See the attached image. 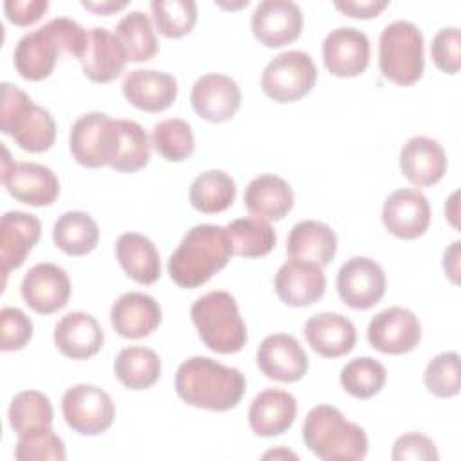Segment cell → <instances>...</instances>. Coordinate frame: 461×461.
I'll return each mask as SVG.
<instances>
[{
    "instance_id": "obj_6",
    "label": "cell",
    "mask_w": 461,
    "mask_h": 461,
    "mask_svg": "<svg viewBox=\"0 0 461 461\" xmlns=\"http://www.w3.org/2000/svg\"><path fill=\"white\" fill-rule=\"evenodd\" d=\"M382 76L400 86L414 85L425 68L423 34L409 20H394L384 27L378 40Z\"/></svg>"
},
{
    "instance_id": "obj_1",
    "label": "cell",
    "mask_w": 461,
    "mask_h": 461,
    "mask_svg": "<svg viewBox=\"0 0 461 461\" xmlns=\"http://www.w3.org/2000/svg\"><path fill=\"white\" fill-rule=\"evenodd\" d=\"M247 382L240 369L223 366L209 357H191L184 360L175 375L176 394L193 407L209 411L234 409Z\"/></svg>"
},
{
    "instance_id": "obj_32",
    "label": "cell",
    "mask_w": 461,
    "mask_h": 461,
    "mask_svg": "<svg viewBox=\"0 0 461 461\" xmlns=\"http://www.w3.org/2000/svg\"><path fill=\"white\" fill-rule=\"evenodd\" d=\"M52 240L65 254L85 256L95 249L99 241V227L88 212L67 211L52 227Z\"/></svg>"
},
{
    "instance_id": "obj_22",
    "label": "cell",
    "mask_w": 461,
    "mask_h": 461,
    "mask_svg": "<svg viewBox=\"0 0 461 461\" xmlns=\"http://www.w3.org/2000/svg\"><path fill=\"white\" fill-rule=\"evenodd\" d=\"M122 94L135 108L155 113L173 104L178 94V85L167 72L135 68L126 74L122 81Z\"/></svg>"
},
{
    "instance_id": "obj_47",
    "label": "cell",
    "mask_w": 461,
    "mask_h": 461,
    "mask_svg": "<svg viewBox=\"0 0 461 461\" xmlns=\"http://www.w3.org/2000/svg\"><path fill=\"white\" fill-rule=\"evenodd\" d=\"M49 9L47 0H5L4 11L9 22L14 25H32Z\"/></svg>"
},
{
    "instance_id": "obj_51",
    "label": "cell",
    "mask_w": 461,
    "mask_h": 461,
    "mask_svg": "<svg viewBox=\"0 0 461 461\" xmlns=\"http://www.w3.org/2000/svg\"><path fill=\"white\" fill-rule=\"evenodd\" d=\"M457 193H454L450 198H448V202L445 203V214L448 216V220H450V223L454 225V227H457Z\"/></svg>"
},
{
    "instance_id": "obj_35",
    "label": "cell",
    "mask_w": 461,
    "mask_h": 461,
    "mask_svg": "<svg viewBox=\"0 0 461 461\" xmlns=\"http://www.w3.org/2000/svg\"><path fill=\"white\" fill-rule=\"evenodd\" d=\"M115 36L119 38L128 61H148L158 50L155 29L144 11L135 9L124 14L115 27Z\"/></svg>"
},
{
    "instance_id": "obj_31",
    "label": "cell",
    "mask_w": 461,
    "mask_h": 461,
    "mask_svg": "<svg viewBox=\"0 0 461 461\" xmlns=\"http://www.w3.org/2000/svg\"><path fill=\"white\" fill-rule=\"evenodd\" d=\"M115 256L122 270L140 285H153L160 277V254L144 234H121L115 243Z\"/></svg>"
},
{
    "instance_id": "obj_5",
    "label": "cell",
    "mask_w": 461,
    "mask_h": 461,
    "mask_svg": "<svg viewBox=\"0 0 461 461\" xmlns=\"http://www.w3.org/2000/svg\"><path fill=\"white\" fill-rule=\"evenodd\" d=\"M0 130L31 153L47 151L56 139V122L50 112L11 83H2Z\"/></svg>"
},
{
    "instance_id": "obj_28",
    "label": "cell",
    "mask_w": 461,
    "mask_h": 461,
    "mask_svg": "<svg viewBox=\"0 0 461 461\" xmlns=\"http://www.w3.org/2000/svg\"><path fill=\"white\" fill-rule=\"evenodd\" d=\"M83 74L94 83H110L128 61L119 38L106 27H92L88 31V47L79 59Z\"/></svg>"
},
{
    "instance_id": "obj_43",
    "label": "cell",
    "mask_w": 461,
    "mask_h": 461,
    "mask_svg": "<svg viewBox=\"0 0 461 461\" xmlns=\"http://www.w3.org/2000/svg\"><path fill=\"white\" fill-rule=\"evenodd\" d=\"M14 457L18 461H63L67 452L61 438L52 432V427H45L18 436Z\"/></svg>"
},
{
    "instance_id": "obj_20",
    "label": "cell",
    "mask_w": 461,
    "mask_h": 461,
    "mask_svg": "<svg viewBox=\"0 0 461 461\" xmlns=\"http://www.w3.org/2000/svg\"><path fill=\"white\" fill-rule=\"evenodd\" d=\"M274 288L286 306H308L324 295L326 276L322 267L315 263L288 259L279 267L274 277Z\"/></svg>"
},
{
    "instance_id": "obj_2",
    "label": "cell",
    "mask_w": 461,
    "mask_h": 461,
    "mask_svg": "<svg viewBox=\"0 0 461 461\" xmlns=\"http://www.w3.org/2000/svg\"><path fill=\"white\" fill-rule=\"evenodd\" d=\"M232 254L225 227L200 223L184 234L180 245L169 256L167 272L178 286L196 288L221 270Z\"/></svg>"
},
{
    "instance_id": "obj_52",
    "label": "cell",
    "mask_w": 461,
    "mask_h": 461,
    "mask_svg": "<svg viewBox=\"0 0 461 461\" xmlns=\"http://www.w3.org/2000/svg\"><path fill=\"white\" fill-rule=\"evenodd\" d=\"M263 457H297L295 454H292V452H288V450H285V448H277V450H272V452H267Z\"/></svg>"
},
{
    "instance_id": "obj_12",
    "label": "cell",
    "mask_w": 461,
    "mask_h": 461,
    "mask_svg": "<svg viewBox=\"0 0 461 461\" xmlns=\"http://www.w3.org/2000/svg\"><path fill=\"white\" fill-rule=\"evenodd\" d=\"M371 348L387 355L412 351L421 340V324L409 308L391 306L378 312L367 326Z\"/></svg>"
},
{
    "instance_id": "obj_19",
    "label": "cell",
    "mask_w": 461,
    "mask_h": 461,
    "mask_svg": "<svg viewBox=\"0 0 461 461\" xmlns=\"http://www.w3.org/2000/svg\"><path fill=\"white\" fill-rule=\"evenodd\" d=\"M191 104L194 112L209 122H223L236 115L241 106V90L238 83L225 74H203L191 88Z\"/></svg>"
},
{
    "instance_id": "obj_10",
    "label": "cell",
    "mask_w": 461,
    "mask_h": 461,
    "mask_svg": "<svg viewBox=\"0 0 461 461\" xmlns=\"http://www.w3.org/2000/svg\"><path fill=\"white\" fill-rule=\"evenodd\" d=\"M2 182L11 196L32 207L50 205L59 194V180L50 167L38 162H13L7 148H4Z\"/></svg>"
},
{
    "instance_id": "obj_36",
    "label": "cell",
    "mask_w": 461,
    "mask_h": 461,
    "mask_svg": "<svg viewBox=\"0 0 461 461\" xmlns=\"http://www.w3.org/2000/svg\"><path fill=\"white\" fill-rule=\"evenodd\" d=\"M232 250L243 258H259L276 247V230L272 225L256 216H245L230 221L227 227Z\"/></svg>"
},
{
    "instance_id": "obj_14",
    "label": "cell",
    "mask_w": 461,
    "mask_h": 461,
    "mask_svg": "<svg viewBox=\"0 0 461 461\" xmlns=\"http://www.w3.org/2000/svg\"><path fill=\"white\" fill-rule=\"evenodd\" d=\"M303 23V11L292 0H263L250 18L252 32L265 47H283L295 41Z\"/></svg>"
},
{
    "instance_id": "obj_44",
    "label": "cell",
    "mask_w": 461,
    "mask_h": 461,
    "mask_svg": "<svg viewBox=\"0 0 461 461\" xmlns=\"http://www.w3.org/2000/svg\"><path fill=\"white\" fill-rule=\"evenodd\" d=\"M32 337V321L20 310L5 306L0 312V348L2 351H18Z\"/></svg>"
},
{
    "instance_id": "obj_38",
    "label": "cell",
    "mask_w": 461,
    "mask_h": 461,
    "mask_svg": "<svg viewBox=\"0 0 461 461\" xmlns=\"http://www.w3.org/2000/svg\"><path fill=\"white\" fill-rule=\"evenodd\" d=\"M387 380L382 362L373 357H357L340 369V385L355 398H371L378 394Z\"/></svg>"
},
{
    "instance_id": "obj_34",
    "label": "cell",
    "mask_w": 461,
    "mask_h": 461,
    "mask_svg": "<svg viewBox=\"0 0 461 461\" xmlns=\"http://www.w3.org/2000/svg\"><path fill=\"white\" fill-rule=\"evenodd\" d=\"M113 371L124 387L133 391L148 389L160 376V358L149 348L130 346L115 357Z\"/></svg>"
},
{
    "instance_id": "obj_46",
    "label": "cell",
    "mask_w": 461,
    "mask_h": 461,
    "mask_svg": "<svg viewBox=\"0 0 461 461\" xmlns=\"http://www.w3.org/2000/svg\"><path fill=\"white\" fill-rule=\"evenodd\" d=\"M391 457L394 461H436L439 459V454L436 450L434 441L420 432H407L393 443Z\"/></svg>"
},
{
    "instance_id": "obj_17",
    "label": "cell",
    "mask_w": 461,
    "mask_h": 461,
    "mask_svg": "<svg viewBox=\"0 0 461 461\" xmlns=\"http://www.w3.org/2000/svg\"><path fill=\"white\" fill-rule=\"evenodd\" d=\"M22 297L38 313H54L70 299L68 274L54 263H38L22 279Z\"/></svg>"
},
{
    "instance_id": "obj_16",
    "label": "cell",
    "mask_w": 461,
    "mask_h": 461,
    "mask_svg": "<svg viewBox=\"0 0 461 461\" xmlns=\"http://www.w3.org/2000/svg\"><path fill=\"white\" fill-rule=\"evenodd\" d=\"M369 38L355 27H337L322 41L324 67L337 77L360 76L369 65Z\"/></svg>"
},
{
    "instance_id": "obj_18",
    "label": "cell",
    "mask_w": 461,
    "mask_h": 461,
    "mask_svg": "<svg viewBox=\"0 0 461 461\" xmlns=\"http://www.w3.org/2000/svg\"><path fill=\"white\" fill-rule=\"evenodd\" d=\"M256 362L261 373L277 382H297L308 371V355L294 335L272 333L258 348Z\"/></svg>"
},
{
    "instance_id": "obj_41",
    "label": "cell",
    "mask_w": 461,
    "mask_h": 461,
    "mask_svg": "<svg viewBox=\"0 0 461 461\" xmlns=\"http://www.w3.org/2000/svg\"><path fill=\"white\" fill-rule=\"evenodd\" d=\"M151 13L158 32L166 38H182L196 23V4L193 0H153Z\"/></svg>"
},
{
    "instance_id": "obj_26",
    "label": "cell",
    "mask_w": 461,
    "mask_h": 461,
    "mask_svg": "<svg viewBox=\"0 0 461 461\" xmlns=\"http://www.w3.org/2000/svg\"><path fill=\"white\" fill-rule=\"evenodd\" d=\"M104 342V333L95 317L85 312L63 315L54 328L56 348L72 360L94 357Z\"/></svg>"
},
{
    "instance_id": "obj_13",
    "label": "cell",
    "mask_w": 461,
    "mask_h": 461,
    "mask_svg": "<svg viewBox=\"0 0 461 461\" xmlns=\"http://www.w3.org/2000/svg\"><path fill=\"white\" fill-rule=\"evenodd\" d=\"M61 52L63 43L54 20H50L18 40L13 52L16 72L29 81L45 79L52 74Z\"/></svg>"
},
{
    "instance_id": "obj_4",
    "label": "cell",
    "mask_w": 461,
    "mask_h": 461,
    "mask_svg": "<svg viewBox=\"0 0 461 461\" xmlns=\"http://www.w3.org/2000/svg\"><path fill=\"white\" fill-rule=\"evenodd\" d=\"M191 319L211 351L230 355L243 349L247 326L234 295L229 292L214 290L198 297L191 306Z\"/></svg>"
},
{
    "instance_id": "obj_24",
    "label": "cell",
    "mask_w": 461,
    "mask_h": 461,
    "mask_svg": "<svg viewBox=\"0 0 461 461\" xmlns=\"http://www.w3.org/2000/svg\"><path fill=\"white\" fill-rule=\"evenodd\" d=\"M110 321L121 337L140 339L158 328L162 310L151 295L142 292H126L112 304Z\"/></svg>"
},
{
    "instance_id": "obj_33",
    "label": "cell",
    "mask_w": 461,
    "mask_h": 461,
    "mask_svg": "<svg viewBox=\"0 0 461 461\" xmlns=\"http://www.w3.org/2000/svg\"><path fill=\"white\" fill-rule=\"evenodd\" d=\"M236 198V184L232 176L221 169H209L198 175L189 187L191 205L203 214H216L232 205Z\"/></svg>"
},
{
    "instance_id": "obj_25",
    "label": "cell",
    "mask_w": 461,
    "mask_h": 461,
    "mask_svg": "<svg viewBox=\"0 0 461 461\" xmlns=\"http://www.w3.org/2000/svg\"><path fill=\"white\" fill-rule=\"evenodd\" d=\"M304 337L315 353L326 358H337L355 348L357 330L342 313L321 312L306 321Z\"/></svg>"
},
{
    "instance_id": "obj_15",
    "label": "cell",
    "mask_w": 461,
    "mask_h": 461,
    "mask_svg": "<svg viewBox=\"0 0 461 461\" xmlns=\"http://www.w3.org/2000/svg\"><path fill=\"white\" fill-rule=\"evenodd\" d=\"M385 229L400 240H416L429 229L430 205L427 196L412 187L393 191L382 207Z\"/></svg>"
},
{
    "instance_id": "obj_49",
    "label": "cell",
    "mask_w": 461,
    "mask_h": 461,
    "mask_svg": "<svg viewBox=\"0 0 461 461\" xmlns=\"http://www.w3.org/2000/svg\"><path fill=\"white\" fill-rule=\"evenodd\" d=\"M459 241H454L443 254V268L447 276L452 279V283H457V274H459Z\"/></svg>"
},
{
    "instance_id": "obj_42",
    "label": "cell",
    "mask_w": 461,
    "mask_h": 461,
    "mask_svg": "<svg viewBox=\"0 0 461 461\" xmlns=\"http://www.w3.org/2000/svg\"><path fill=\"white\" fill-rule=\"evenodd\" d=\"M423 382L427 389L438 398H452L459 393V355L456 351H445L436 355L425 367Z\"/></svg>"
},
{
    "instance_id": "obj_45",
    "label": "cell",
    "mask_w": 461,
    "mask_h": 461,
    "mask_svg": "<svg viewBox=\"0 0 461 461\" xmlns=\"http://www.w3.org/2000/svg\"><path fill=\"white\" fill-rule=\"evenodd\" d=\"M434 65L447 74H456L461 67V32L457 27L439 29L430 43Z\"/></svg>"
},
{
    "instance_id": "obj_9",
    "label": "cell",
    "mask_w": 461,
    "mask_h": 461,
    "mask_svg": "<svg viewBox=\"0 0 461 461\" xmlns=\"http://www.w3.org/2000/svg\"><path fill=\"white\" fill-rule=\"evenodd\" d=\"M61 411L67 425L83 436L104 432L115 418V405L110 394L90 384L68 387L61 398Z\"/></svg>"
},
{
    "instance_id": "obj_27",
    "label": "cell",
    "mask_w": 461,
    "mask_h": 461,
    "mask_svg": "<svg viewBox=\"0 0 461 461\" xmlns=\"http://www.w3.org/2000/svg\"><path fill=\"white\" fill-rule=\"evenodd\" d=\"M297 416L295 398L283 389H265L250 403L249 425L254 434L272 438L286 432Z\"/></svg>"
},
{
    "instance_id": "obj_11",
    "label": "cell",
    "mask_w": 461,
    "mask_h": 461,
    "mask_svg": "<svg viewBox=\"0 0 461 461\" xmlns=\"http://www.w3.org/2000/svg\"><path fill=\"white\" fill-rule=\"evenodd\" d=\"M337 292L349 308L367 310L385 294V272L375 259L355 256L339 268Z\"/></svg>"
},
{
    "instance_id": "obj_29",
    "label": "cell",
    "mask_w": 461,
    "mask_h": 461,
    "mask_svg": "<svg viewBox=\"0 0 461 461\" xmlns=\"http://www.w3.org/2000/svg\"><path fill=\"white\" fill-rule=\"evenodd\" d=\"M335 252L337 234L328 223L319 220H303L295 223L286 240V254L290 259L326 267L331 263Z\"/></svg>"
},
{
    "instance_id": "obj_23",
    "label": "cell",
    "mask_w": 461,
    "mask_h": 461,
    "mask_svg": "<svg viewBox=\"0 0 461 461\" xmlns=\"http://www.w3.org/2000/svg\"><path fill=\"white\" fill-rule=\"evenodd\" d=\"M400 169L418 187L438 184L447 173L445 149L430 137H411L400 151Z\"/></svg>"
},
{
    "instance_id": "obj_40",
    "label": "cell",
    "mask_w": 461,
    "mask_h": 461,
    "mask_svg": "<svg viewBox=\"0 0 461 461\" xmlns=\"http://www.w3.org/2000/svg\"><path fill=\"white\" fill-rule=\"evenodd\" d=\"M119 126H121V149L110 167L122 173H133L149 162V155H151L149 139L144 128L135 121L119 119Z\"/></svg>"
},
{
    "instance_id": "obj_21",
    "label": "cell",
    "mask_w": 461,
    "mask_h": 461,
    "mask_svg": "<svg viewBox=\"0 0 461 461\" xmlns=\"http://www.w3.org/2000/svg\"><path fill=\"white\" fill-rule=\"evenodd\" d=\"M41 234V223L34 214L9 211L0 221V265L4 283L9 270L18 268L27 259Z\"/></svg>"
},
{
    "instance_id": "obj_50",
    "label": "cell",
    "mask_w": 461,
    "mask_h": 461,
    "mask_svg": "<svg viewBox=\"0 0 461 461\" xmlns=\"http://www.w3.org/2000/svg\"><path fill=\"white\" fill-rule=\"evenodd\" d=\"M81 5L85 7V9H90V11H94V13H97V14H112V13H115V11H119V9H122V7H126V2H113V0H103V2H88V0H83L81 2Z\"/></svg>"
},
{
    "instance_id": "obj_30",
    "label": "cell",
    "mask_w": 461,
    "mask_h": 461,
    "mask_svg": "<svg viewBox=\"0 0 461 461\" xmlns=\"http://www.w3.org/2000/svg\"><path fill=\"white\" fill-rule=\"evenodd\" d=\"M243 202L247 211L265 221L285 218L294 205V191L277 175H259L245 187Z\"/></svg>"
},
{
    "instance_id": "obj_8",
    "label": "cell",
    "mask_w": 461,
    "mask_h": 461,
    "mask_svg": "<svg viewBox=\"0 0 461 461\" xmlns=\"http://www.w3.org/2000/svg\"><path fill=\"white\" fill-rule=\"evenodd\" d=\"M317 81V68L304 50H286L272 58L263 74L261 88L276 103H294L304 97Z\"/></svg>"
},
{
    "instance_id": "obj_7",
    "label": "cell",
    "mask_w": 461,
    "mask_h": 461,
    "mask_svg": "<svg viewBox=\"0 0 461 461\" xmlns=\"http://www.w3.org/2000/svg\"><path fill=\"white\" fill-rule=\"evenodd\" d=\"M70 153L85 167L112 166L121 149L119 119L103 112H88L76 119L68 137Z\"/></svg>"
},
{
    "instance_id": "obj_3",
    "label": "cell",
    "mask_w": 461,
    "mask_h": 461,
    "mask_svg": "<svg viewBox=\"0 0 461 461\" xmlns=\"http://www.w3.org/2000/svg\"><path fill=\"white\" fill-rule=\"evenodd\" d=\"M303 441L319 459L358 461L367 454L366 430L344 418L333 405L310 409L303 423Z\"/></svg>"
},
{
    "instance_id": "obj_37",
    "label": "cell",
    "mask_w": 461,
    "mask_h": 461,
    "mask_svg": "<svg viewBox=\"0 0 461 461\" xmlns=\"http://www.w3.org/2000/svg\"><path fill=\"white\" fill-rule=\"evenodd\" d=\"M11 429L22 436L25 432L52 427V403L47 394L40 391H22L14 394L9 405Z\"/></svg>"
},
{
    "instance_id": "obj_48",
    "label": "cell",
    "mask_w": 461,
    "mask_h": 461,
    "mask_svg": "<svg viewBox=\"0 0 461 461\" xmlns=\"http://www.w3.org/2000/svg\"><path fill=\"white\" fill-rule=\"evenodd\" d=\"M387 0H346L335 2V7L353 18H373L387 7Z\"/></svg>"
},
{
    "instance_id": "obj_39",
    "label": "cell",
    "mask_w": 461,
    "mask_h": 461,
    "mask_svg": "<svg viewBox=\"0 0 461 461\" xmlns=\"http://www.w3.org/2000/svg\"><path fill=\"white\" fill-rule=\"evenodd\" d=\"M151 144L166 160L180 162L193 155L194 135L187 121L176 117L164 119L153 126Z\"/></svg>"
}]
</instances>
